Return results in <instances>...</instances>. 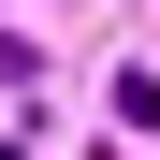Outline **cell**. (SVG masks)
I'll return each instance as SVG.
<instances>
[{
	"mask_svg": "<svg viewBox=\"0 0 160 160\" xmlns=\"http://www.w3.org/2000/svg\"><path fill=\"white\" fill-rule=\"evenodd\" d=\"M0 160H15V146H0Z\"/></svg>",
	"mask_w": 160,
	"mask_h": 160,
	"instance_id": "6da1fadb",
	"label": "cell"
}]
</instances>
